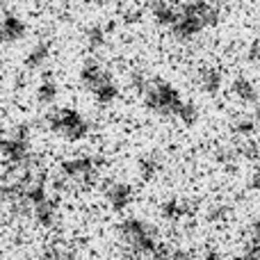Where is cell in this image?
Returning <instances> with one entry per match:
<instances>
[{
	"instance_id": "1",
	"label": "cell",
	"mask_w": 260,
	"mask_h": 260,
	"mask_svg": "<svg viewBox=\"0 0 260 260\" xmlns=\"http://www.w3.org/2000/svg\"><path fill=\"white\" fill-rule=\"evenodd\" d=\"M137 87L144 96V105L151 112L162 114V117H176L185 123H192L197 119V108L180 96L171 82L157 80V78H137Z\"/></svg>"
},
{
	"instance_id": "2",
	"label": "cell",
	"mask_w": 260,
	"mask_h": 260,
	"mask_svg": "<svg viewBox=\"0 0 260 260\" xmlns=\"http://www.w3.org/2000/svg\"><path fill=\"white\" fill-rule=\"evenodd\" d=\"M219 7L210 0H187L176 3L174 21L169 23L167 32L178 41H192L201 37L206 30L219 23Z\"/></svg>"
},
{
	"instance_id": "3",
	"label": "cell",
	"mask_w": 260,
	"mask_h": 260,
	"mask_svg": "<svg viewBox=\"0 0 260 260\" xmlns=\"http://www.w3.org/2000/svg\"><path fill=\"white\" fill-rule=\"evenodd\" d=\"M80 82L99 105H110L119 99V85L114 76L94 57L80 67Z\"/></svg>"
},
{
	"instance_id": "4",
	"label": "cell",
	"mask_w": 260,
	"mask_h": 260,
	"mask_svg": "<svg viewBox=\"0 0 260 260\" xmlns=\"http://www.w3.org/2000/svg\"><path fill=\"white\" fill-rule=\"evenodd\" d=\"M48 126L55 135L69 139V142H78V139H85L89 135L87 117L73 108H57L55 112H50Z\"/></svg>"
},
{
	"instance_id": "5",
	"label": "cell",
	"mask_w": 260,
	"mask_h": 260,
	"mask_svg": "<svg viewBox=\"0 0 260 260\" xmlns=\"http://www.w3.org/2000/svg\"><path fill=\"white\" fill-rule=\"evenodd\" d=\"M119 233H121V240L126 242V247L130 251L139 253V256H151V253L155 251V242H153L151 231H148L146 224H142V221H137V219L123 221Z\"/></svg>"
},
{
	"instance_id": "6",
	"label": "cell",
	"mask_w": 260,
	"mask_h": 260,
	"mask_svg": "<svg viewBox=\"0 0 260 260\" xmlns=\"http://www.w3.org/2000/svg\"><path fill=\"white\" fill-rule=\"evenodd\" d=\"M62 174L73 183H89L99 174V160L91 155H78L73 160L64 162Z\"/></svg>"
},
{
	"instance_id": "7",
	"label": "cell",
	"mask_w": 260,
	"mask_h": 260,
	"mask_svg": "<svg viewBox=\"0 0 260 260\" xmlns=\"http://www.w3.org/2000/svg\"><path fill=\"white\" fill-rule=\"evenodd\" d=\"M27 35V23L18 14H3L0 16V46H12Z\"/></svg>"
},
{
	"instance_id": "8",
	"label": "cell",
	"mask_w": 260,
	"mask_h": 260,
	"mask_svg": "<svg viewBox=\"0 0 260 260\" xmlns=\"http://www.w3.org/2000/svg\"><path fill=\"white\" fill-rule=\"evenodd\" d=\"M50 53H53V44L48 39H39L25 55V67L27 69H44L50 62Z\"/></svg>"
},
{
	"instance_id": "9",
	"label": "cell",
	"mask_w": 260,
	"mask_h": 260,
	"mask_svg": "<svg viewBox=\"0 0 260 260\" xmlns=\"http://www.w3.org/2000/svg\"><path fill=\"white\" fill-rule=\"evenodd\" d=\"M105 199H108V203L114 210H121L130 201V189L121 183H110L108 187H105Z\"/></svg>"
},
{
	"instance_id": "10",
	"label": "cell",
	"mask_w": 260,
	"mask_h": 260,
	"mask_svg": "<svg viewBox=\"0 0 260 260\" xmlns=\"http://www.w3.org/2000/svg\"><path fill=\"white\" fill-rule=\"evenodd\" d=\"M57 82H55V78L46 76L41 78V82L37 85V101H39L41 105H50L55 103V99H57Z\"/></svg>"
},
{
	"instance_id": "11",
	"label": "cell",
	"mask_w": 260,
	"mask_h": 260,
	"mask_svg": "<svg viewBox=\"0 0 260 260\" xmlns=\"http://www.w3.org/2000/svg\"><path fill=\"white\" fill-rule=\"evenodd\" d=\"M108 32H105L103 25H89L85 32V41H87V48L89 50H101L105 46V41H108Z\"/></svg>"
},
{
	"instance_id": "12",
	"label": "cell",
	"mask_w": 260,
	"mask_h": 260,
	"mask_svg": "<svg viewBox=\"0 0 260 260\" xmlns=\"http://www.w3.org/2000/svg\"><path fill=\"white\" fill-rule=\"evenodd\" d=\"M199 85L206 91H217L221 87V73L217 69H201L199 73Z\"/></svg>"
},
{
	"instance_id": "13",
	"label": "cell",
	"mask_w": 260,
	"mask_h": 260,
	"mask_svg": "<svg viewBox=\"0 0 260 260\" xmlns=\"http://www.w3.org/2000/svg\"><path fill=\"white\" fill-rule=\"evenodd\" d=\"M235 94H238L242 101H256L258 91H256V87L251 85V80H247V78H238V80H235Z\"/></svg>"
},
{
	"instance_id": "14",
	"label": "cell",
	"mask_w": 260,
	"mask_h": 260,
	"mask_svg": "<svg viewBox=\"0 0 260 260\" xmlns=\"http://www.w3.org/2000/svg\"><path fill=\"white\" fill-rule=\"evenodd\" d=\"M85 3H89V5H103L105 0H85Z\"/></svg>"
},
{
	"instance_id": "15",
	"label": "cell",
	"mask_w": 260,
	"mask_h": 260,
	"mask_svg": "<svg viewBox=\"0 0 260 260\" xmlns=\"http://www.w3.org/2000/svg\"><path fill=\"white\" fill-rule=\"evenodd\" d=\"M3 135H5V130H3V126H0V137H3Z\"/></svg>"
}]
</instances>
